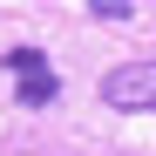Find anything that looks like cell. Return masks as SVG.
<instances>
[{"mask_svg": "<svg viewBox=\"0 0 156 156\" xmlns=\"http://www.w3.org/2000/svg\"><path fill=\"white\" fill-rule=\"evenodd\" d=\"M102 102L109 109H156V61H115L102 75Z\"/></svg>", "mask_w": 156, "mask_h": 156, "instance_id": "1", "label": "cell"}, {"mask_svg": "<svg viewBox=\"0 0 156 156\" xmlns=\"http://www.w3.org/2000/svg\"><path fill=\"white\" fill-rule=\"evenodd\" d=\"M7 68H14V88H20V102H27V109H48V102L61 95L55 61H48L41 48H14V55H7Z\"/></svg>", "mask_w": 156, "mask_h": 156, "instance_id": "2", "label": "cell"}, {"mask_svg": "<svg viewBox=\"0 0 156 156\" xmlns=\"http://www.w3.org/2000/svg\"><path fill=\"white\" fill-rule=\"evenodd\" d=\"M88 20H109V27H122V20H136V7H129V0H88Z\"/></svg>", "mask_w": 156, "mask_h": 156, "instance_id": "3", "label": "cell"}]
</instances>
